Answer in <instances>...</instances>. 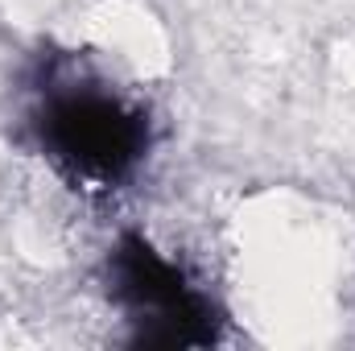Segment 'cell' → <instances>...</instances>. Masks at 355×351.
I'll return each instance as SVG.
<instances>
[{
    "instance_id": "7a4b0ae2",
    "label": "cell",
    "mask_w": 355,
    "mask_h": 351,
    "mask_svg": "<svg viewBox=\"0 0 355 351\" xmlns=\"http://www.w3.org/2000/svg\"><path fill=\"white\" fill-rule=\"evenodd\" d=\"M107 293L137 327L141 343L157 348H198L215 339L211 298L162 257L145 236H120L107 257Z\"/></svg>"
},
{
    "instance_id": "6da1fadb",
    "label": "cell",
    "mask_w": 355,
    "mask_h": 351,
    "mask_svg": "<svg viewBox=\"0 0 355 351\" xmlns=\"http://www.w3.org/2000/svg\"><path fill=\"white\" fill-rule=\"evenodd\" d=\"M42 153L75 182L120 186L149 153V120L141 108L95 83H50L33 112Z\"/></svg>"
}]
</instances>
